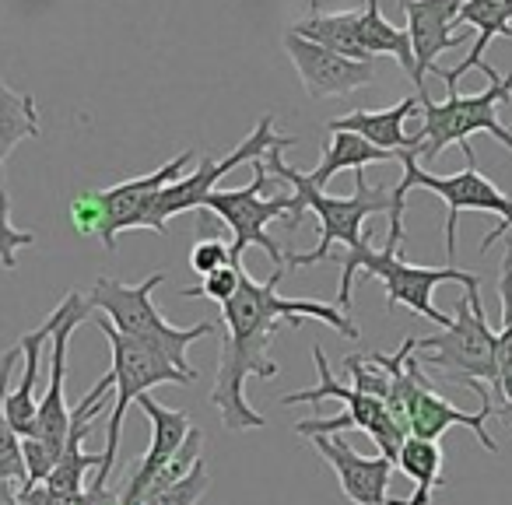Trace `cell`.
Returning <instances> with one entry per match:
<instances>
[{"instance_id": "obj_1", "label": "cell", "mask_w": 512, "mask_h": 505, "mask_svg": "<svg viewBox=\"0 0 512 505\" xmlns=\"http://www.w3.org/2000/svg\"><path fill=\"white\" fill-rule=\"evenodd\" d=\"M281 278H285V271H271L267 281H253L249 274H242L239 292L221 306L225 337L218 348L211 407L221 414V425L228 432H249V428L267 425L264 414L246 400V383L249 379H274L281 372V365L267 351L278 327H299L302 320H320L348 341L362 337V330L341 306L316 299H285L278 292Z\"/></svg>"}, {"instance_id": "obj_2", "label": "cell", "mask_w": 512, "mask_h": 505, "mask_svg": "<svg viewBox=\"0 0 512 505\" xmlns=\"http://www.w3.org/2000/svg\"><path fill=\"white\" fill-rule=\"evenodd\" d=\"M295 141H299V137L285 134L271 151H267L264 162H267V169H271L278 179H285L295 193V207L285 218L288 232H295V228L302 225V214L306 211H313L316 218H320V242H316L313 253H288V267H313V264L330 260V249L334 246L362 249L365 242H369L365 221L376 218V214H383V211L390 214L393 197H390V186L365 183V169L355 172V193H351V197H330L327 190H316V186L309 183L306 172L292 169V165L285 162V151L292 148Z\"/></svg>"}, {"instance_id": "obj_3", "label": "cell", "mask_w": 512, "mask_h": 505, "mask_svg": "<svg viewBox=\"0 0 512 505\" xmlns=\"http://www.w3.org/2000/svg\"><path fill=\"white\" fill-rule=\"evenodd\" d=\"M463 155H467V169L453 172V176H432L425 165L418 162L414 151H404L397 158L404 165V176H400L397 186H390V235H386V249H400L404 242V211H407V193L411 190H428L446 204V260L456 257V221H460L463 211H481V214H495L498 225L491 228L481 239V253H488L498 239L512 228V197L502 193L481 169H477V155L474 144H463Z\"/></svg>"}, {"instance_id": "obj_4", "label": "cell", "mask_w": 512, "mask_h": 505, "mask_svg": "<svg viewBox=\"0 0 512 505\" xmlns=\"http://www.w3.org/2000/svg\"><path fill=\"white\" fill-rule=\"evenodd\" d=\"M414 355L453 386H467L481 397V407H495L498 390V334L488 327L481 292H467L456 302V316L442 334L414 337Z\"/></svg>"}, {"instance_id": "obj_5", "label": "cell", "mask_w": 512, "mask_h": 505, "mask_svg": "<svg viewBox=\"0 0 512 505\" xmlns=\"http://www.w3.org/2000/svg\"><path fill=\"white\" fill-rule=\"evenodd\" d=\"M358 274H369V278L383 281L386 288V306L397 309H411L414 316H425L432 320L435 327L446 330L453 323V316H446L442 309H435L432 292L439 285H463L467 292H481V278L470 271H460V267L446 264V267H418V264H407L400 257V249H372L365 242L362 249H348L341 253V292H337V306L348 313L351 302H355V278Z\"/></svg>"}, {"instance_id": "obj_6", "label": "cell", "mask_w": 512, "mask_h": 505, "mask_svg": "<svg viewBox=\"0 0 512 505\" xmlns=\"http://www.w3.org/2000/svg\"><path fill=\"white\" fill-rule=\"evenodd\" d=\"M95 323H99L102 337L109 341V355H113L109 376H113L116 404H113V414H109V439H106V449H102V467L95 470L88 484L109 488V477H113V470H116V456H120L127 407L137 404V400H141L148 390H155V386H190V383H197V379L186 376L183 369H176V362H172L162 348L116 330L106 316H99Z\"/></svg>"}, {"instance_id": "obj_7", "label": "cell", "mask_w": 512, "mask_h": 505, "mask_svg": "<svg viewBox=\"0 0 512 505\" xmlns=\"http://www.w3.org/2000/svg\"><path fill=\"white\" fill-rule=\"evenodd\" d=\"M88 313H95L88 295H81L78 288L64 295L53 316H57V330L50 341V386H46L43 400H39V414L32 432L22 439V456L25 470H29V484H43L50 477V470L57 467L60 453H64L67 432H71V411L67 407V348H71V334L88 320Z\"/></svg>"}, {"instance_id": "obj_8", "label": "cell", "mask_w": 512, "mask_h": 505, "mask_svg": "<svg viewBox=\"0 0 512 505\" xmlns=\"http://www.w3.org/2000/svg\"><path fill=\"white\" fill-rule=\"evenodd\" d=\"M165 281V271H155L148 274L144 281L137 285H123L116 278H95L92 292H88V302L99 316H106L116 330H123L127 337H137V341H148L155 348H162L165 355L176 362V369H183L186 376L197 379V369L190 365L186 358V348L200 337H211L214 323L204 320V323H193V327H172L155 306V288Z\"/></svg>"}, {"instance_id": "obj_9", "label": "cell", "mask_w": 512, "mask_h": 505, "mask_svg": "<svg viewBox=\"0 0 512 505\" xmlns=\"http://www.w3.org/2000/svg\"><path fill=\"white\" fill-rule=\"evenodd\" d=\"M512 99V71L505 78H491V85L477 95H460V88H446V102H432L418 95L421 102V127L414 130V148H418V162L432 165L449 144H470L474 134H491L498 144L512 151V130L502 127L498 120V106Z\"/></svg>"}, {"instance_id": "obj_10", "label": "cell", "mask_w": 512, "mask_h": 505, "mask_svg": "<svg viewBox=\"0 0 512 505\" xmlns=\"http://www.w3.org/2000/svg\"><path fill=\"white\" fill-rule=\"evenodd\" d=\"M204 207L211 214H218L228 228H232V264L242 267V253L249 246H260L271 257L274 271H285L288 253L281 249V242H274L271 221H285L295 207V193H271V169H267L264 158L253 162V179L242 190H214L204 200Z\"/></svg>"}, {"instance_id": "obj_11", "label": "cell", "mask_w": 512, "mask_h": 505, "mask_svg": "<svg viewBox=\"0 0 512 505\" xmlns=\"http://www.w3.org/2000/svg\"><path fill=\"white\" fill-rule=\"evenodd\" d=\"M281 137L285 134L274 130V113H264L260 123L253 127V134H249L239 148L228 151L221 162L211 155H204L197 162V169H190L183 179H176V183L162 190V197H158V204H155V214H151V232L169 235V221L176 218V214H186V211H193V207H204V200L218 190V183L228 176V172L239 169V165H253L256 158H264Z\"/></svg>"}, {"instance_id": "obj_12", "label": "cell", "mask_w": 512, "mask_h": 505, "mask_svg": "<svg viewBox=\"0 0 512 505\" xmlns=\"http://www.w3.org/2000/svg\"><path fill=\"white\" fill-rule=\"evenodd\" d=\"M193 165V151H179L176 158H169L165 165H158L148 176H134L123 179V183L109 186V190H95L102 211V228H99V242L116 253V242L123 232H134V228H151V214L155 204L162 197L165 186H172L176 179H183Z\"/></svg>"}, {"instance_id": "obj_13", "label": "cell", "mask_w": 512, "mask_h": 505, "mask_svg": "<svg viewBox=\"0 0 512 505\" xmlns=\"http://www.w3.org/2000/svg\"><path fill=\"white\" fill-rule=\"evenodd\" d=\"M313 362H316V372H320V386H313V390L285 393V397H281V404L295 407V404H323V400H341L351 428H358V432L369 435V439L379 446V453L390 456V460L397 463L400 446L407 442V432L397 425V421H393V414L386 411L383 400L369 397V393H358L355 386L337 383L334 369H330V362H327V355H323L320 344H313Z\"/></svg>"}, {"instance_id": "obj_14", "label": "cell", "mask_w": 512, "mask_h": 505, "mask_svg": "<svg viewBox=\"0 0 512 505\" xmlns=\"http://www.w3.org/2000/svg\"><path fill=\"white\" fill-rule=\"evenodd\" d=\"M281 46H285L288 60L299 71V81L306 88L309 99H344L351 92H362L376 81V64L372 60H351L341 57V53L327 50V46H316L309 39L295 36V32H285L281 36Z\"/></svg>"}, {"instance_id": "obj_15", "label": "cell", "mask_w": 512, "mask_h": 505, "mask_svg": "<svg viewBox=\"0 0 512 505\" xmlns=\"http://www.w3.org/2000/svg\"><path fill=\"white\" fill-rule=\"evenodd\" d=\"M309 442L327 460V467L334 470L337 484H341L344 498L351 505H404V498H390V481L393 470H397V463L390 456H362L344 442L341 432L313 435Z\"/></svg>"}, {"instance_id": "obj_16", "label": "cell", "mask_w": 512, "mask_h": 505, "mask_svg": "<svg viewBox=\"0 0 512 505\" xmlns=\"http://www.w3.org/2000/svg\"><path fill=\"white\" fill-rule=\"evenodd\" d=\"M463 0H418V4H407V39H411L414 50V78L411 85L418 88V95H425V78L439 67V57L446 50H460L474 29H460L456 18H460Z\"/></svg>"}, {"instance_id": "obj_17", "label": "cell", "mask_w": 512, "mask_h": 505, "mask_svg": "<svg viewBox=\"0 0 512 505\" xmlns=\"http://www.w3.org/2000/svg\"><path fill=\"white\" fill-rule=\"evenodd\" d=\"M137 407H141L151 421V446H148V453H144V460L134 467V474L127 477V484H123V491H120L123 505H144V498L155 491V484L162 481V474L169 470V463L176 460L179 446H183L193 428L190 414L158 404L148 393L137 400Z\"/></svg>"}, {"instance_id": "obj_18", "label": "cell", "mask_w": 512, "mask_h": 505, "mask_svg": "<svg viewBox=\"0 0 512 505\" xmlns=\"http://www.w3.org/2000/svg\"><path fill=\"white\" fill-rule=\"evenodd\" d=\"M456 25L474 29V46H470V53L456 67H449V71L446 67H435L432 71L446 81V88L460 85V78L470 71H484V78L495 71V67L484 60V53H488V46L495 43V39H512V29H509L512 25V0H463Z\"/></svg>"}, {"instance_id": "obj_19", "label": "cell", "mask_w": 512, "mask_h": 505, "mask_svg": "<svg viewBox=\"0 0 512 505\" xmlns=\"http://www.w3.org/2000/svg\"><path fill=\"white\" fill-rule=\"evenodd\" d=\"M418 109H421L418 95H407V99H400L397 106H390V109H355V113L330 120L327 134L348 130V134L365 137L369 144H376V148L390 151V155H397V158L404 155V151H414V155H418L414 137L404 134V123L411 120V116H418Z\"/></svg>"}, {"instance_id": "obj_20", "label": "cell", "mask_w": 512, "mask_h": 505, "mask_svg": "<svg viewBox=\"0 0 512 505\" xmlns=\"http://www.w3.org/2000/svg\"><path fill=\"white\" fill-rule=\"evenodd\" d=\"M53 330H57V316H46L43 327L29 330V334H22V341H18V348H22V379H18L15 390H8V418L11 425H15V432L29 435L32 425H36V414H39V397H36V383H39V365H43V351L46 344L53 341Z\"/></svg>"}, {"instance_id": "obj_21", "label": "cell", "mask_w": 512, "mask_h": 505, "mask_svg": "<svg viewBox=\"0 0 512 505\" xmlns=\"http://www.w3.org/2000/svg\"><path fill=\"white\" fill-rule=\"evenodd\" d=\"M288 32L309 39L316 46H327V50L341 53V57L351 60H372L362 46V8L355 11H337V15H323V11H313V15L299 18Z\"/></svg>"}, {"instance_id": "obj_22", "label": "cell", "mask_w": 512, "mask_h": 505, "mask_svg": "<svg viewBox=\"0 0 512 505\" xmlns=\"http://www.w3.org/2000/svg\"><path fill=\"white\" fill-rule=\"evenodd\" d=\"M376 162H397V155L376 148V144H369L358 134L337 130V134H330L327 148H323L320 165L309 172V183H313L316 190H327V183L337 176V172H344V169L358 172V169H365V165H376Z\"/></svg>"}, {"instance_id": "obj_23", "label": "cell", "mask_w": 512, "mask_h": 505, "mask_svg": "<svg viewBox=\"0 0 512 505\" xmlns=\"http://www.w3.org/2000/svg\"><path fill=\"white\" fill-rule=\"evenodd\" d=\"M397 467L414 481V495L404 498V505H432L435 491L446 484V477H442L446 456H442L439 442L414 439V435H407V442L400 446Z\"/></svg>"}, {"instance_id": "obj_24", "label": "cell", "mask_w": 512, "mask_h": 505, "mask_svg": "<svg viewBox=\"0 0 512 505\" xmlns=\"http://www.w3.org/2000/svg\"><path fill=\"white\" fill-rule=\"evenodd\" d=\"M362 46L372 60L376 57H393L400 64V71L407 78H414V50H411V39H407V29H397L390 18L383 15L379 8V0H365L362 8Z\"/></svg>"}, {"instance_id": "obj_25", "label": "cell", "mask_w": 512, "mask_h": 505, "mask_svg": "<svg viewBox=\"0 0 512 505\" xmlns=\"http://www.w3.org/2000/svg\"><path fill=\"white\" fill-rule=\"evenodd\" d=\"M22 362V348H8L0 355V481H11L18 488L29 484V470H25V456H22V435L15 432L8 418V379L15 372V365Z\"/></svg>"}, {"instance_id": "obj_26", "label": "cell", "mask_w": 512, "mask_h": 505, "mask_svg": "<svg viewBox=\"0 0 512 505\" xmlns=\"http://www.w3.org/2000/svg\"><path fill=\"white\" fill-rule=\"evenodd\" d=\"M43 134L39 106L32 95H22L0 78V162L11 155L22 141Z\"/></svg>"}, {"instance_id": "obj_27", "label": "cell", "mask_w": 512, "mask_h": 505, "mask_svg": "<svg viewBox=\"0 0 512 505\" xmlns=\"http://www.w3.org/2000/svg\"><path fill=\"white\" fill-rule=\"evenodd\" d=\"M120 498L113 488H95L88 484L85 491H53L46 484H25L18 491V505H109Z\"/></svg>"}, {"instance_id": "obj_28", "label": "cell", "mask_w": 512, "mask_h": 505, "mask_svg": "<svg viewBox=\"0 0 512 505\" xmlns=\"http://www.w3.org/2000/svg\"><path fill=\"white\" fill-rule=\"evenodd\" d=\"M344 372L351 376V386H355L358 393H369V397L376 400H390V372H386V365L379 362V355L372 351V355H348L344 358Z\"/></svg>"}, {"instance_id": "obj_29", "label": "cell", "mask_w": 512, "mask_h": 505, "mask_svg": "<svg viewBox=\"0 0 512 505\" xmlns=\"http://www.w3.org/2000/svg\"><path fill=\"white\" fill-rule=\"evenodd\" d=\"M207 488H211V470H207V463L200 460L190 474L179 477V481L169 484V488L155 491L144 505H200V498L207 495Z\"/></svg>"}, {"instance_id": "obj_30", "label": "cell", "mask_w": 512, "mask_h": 505, "mask_svg": "<svg viewBox=\"0 0 512 505\" xmlns=\"http://www.w3.org/2000/svg\"><path fill=\"white\" fill-rule=\"evenodd\" d=\"M242 274H246L242 267L228 264V267H221V271L207 274L197 288H183V292H179V299H207V302H214V306H225V302L239 292Z\"/></svg>"}, {"instance_id": "obj_31", "label": "cell", "mask_w": 512, "mask_h": 505, "mask_svg": "<svg viewBox=\"0 0 512 505\" xmlns=\"http://www.w3.org/2000/svg\"><path fill=\"white\" fill-rule=\"evenodd\" d=\"M32 242H36V235L11 225V200H8V193L0 190V267H4V271H15L18 249H29Z\"/></svg>"}, {"instance_id": "obj_32", "label": "cell", "mask_w": 512, "mask_h": 505, "mask_svg": "<svg viewBox=\"0 0 512 505\" xmlns=\"http://www.w3.org/2000/svg\"><path fill=\"white\" fill-rule=\"evenodd\" d=\"M232 264V253H228V246L221 239H200L197 246L190 249V267L200 274V278H207V274L221 271V267Z\"/></svg>"}, {"instance_id": "obj_33", "label": "cell", "mask_w": 512, "mask_h": 505, "mask_svg": "<svg viewBox=\"0 0 512 505\" xmlns=\"http://www.w3.org/2000/svg\"><path fill=\"white\" fill-rule=\"evenodd\" d=\"M71 225L78 228L81 235H99L102 228V211H99V200H95V190H85L71 200Z\"/></svg>"}, {"instance_id": "obj_34", "label": "cell", "mask_w": 512, "mask_h": 505, "mask_svg": "<svg viewBox=\"0 0 512 505\" xmlns=\"http://www.w3.org/2000/svg\"><path fill=\"white\" fill-rule=\"evenodd\" d=\"M491 397H495V418L512 428V365L498 372V390Z\"/></svg>"}, {"instance_id": "obj_35", "label": "cell", "mask_w": 512, "mask_h": 505, "mask_svg": "<svg viewBox=\"0 0 512 505\" xmlns=\"http://www.w3.org/2000/svg\"><path fill=\"white\" fill-rule=\"evenodd\" d=\"M18 484H11V481H0V505H18Z\"/></svg>"}, {"instance_id": "obj_36", "label": "cell", "mask_w": 512, "mask_h": 505, "mask_svg": "<svg viewBox=\"0 0 512 505\" xmlns=\"http://www.w3.org/2000/svg\"><path fill=\"white\" fill-rule=\"evenodd\" d=\"M397 4H400V11H404L407 4H418V0H397Z\"/></svg>"}, {"instance_id": "obj_37", "label": "cell", "mask_w": 512, "mask_h": 505, "mask_svg": "<svg viewBox=\"0 0 512 505\" xmlns=\"http://www.w3.org/2000/svg\"><path fill=\"white\" fill-rule=\"evenodd\" d=\"M0 190H4V162H0Z\"/></svg>"}, {"instance_id": "obj_38", "label": "cell", "mask_w": 512, "mask_h": 505, "mask_svg": "<svg viewBox=\"0 0 512 505\" xmlns=\"http://www.w3.org/2000/svg\"><path fill=\"white\" fill-rule=\"evenodd\" d=\"M309 4H313V8H320V0H309Z\"/></svg>"}, {"instance_id": "obj_39", "label": "cell", "mask_w": 512, "mask_h": 505, "mask_svg": "<svg viewBox=\"0 0 512 505\" xmlns=\"http://www.w3.org/2000/svg\"><path fill=\"white\" fill-rule=\"evenodd\" d=\"M509 249H512V242H509Z\"/></svg>"}]
</instances>
